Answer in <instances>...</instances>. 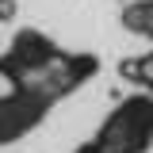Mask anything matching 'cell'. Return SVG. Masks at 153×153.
I'll return each mask as SVG.
<instances>
[{"instance_id": "1", "label": "cell", "mask_w": 153, "mask_h": 153, "mask_svg": "<svg viewBox=\"0 0 153 153\" xmlns=\"http://www.w3.org/2000/svg\"><path fill=\"white\" fill-rule=\"evenodd\" d=\"M153 146V92H130L115 103L73 153H149Z\"/></svg>"}, {"instance_id": "2", "label": "cell", "mask_w": 153, "mask_h": 153, "mask_svg": "<svg viewBox=\"0 0 153 153\" xmlns=\"http://www.w3.org/2000/svg\"><path fill=\"white\" fill-rule=\"evenodd\" d=\"M69 50H61L54 38L38 27H23L12 35V42L0 50V76L8 88H35Z\"/></svg>"}, {"instance_id": "3", "label": "cell", "mask_w": 153, "mask_h": 153, "mask_svg": "<svg viewBox=\"0 0 153 153\" xmlns=\"http://www.w3.org/2000/svg\"><path fill=\"white\" fill-rule=\"evenodd\" d=\"M46 115H50V103L42 96L27 88H8L0 96V146H16L19 138L42 126Z\"/></svg>"}, {"instance_id": "4", "label": "cell", "mask_w": 153, "mask_h": 153, "mask_svg": "<svg viewBox=\"0 0 153 153\" xmlns=\"http://www.w3.org/2000/svg\"><path fill=\"white\" fill-rule=\"evenodd\" d=\"M119 27L142 42H153V0H130L119 12Z\"/></svg>"}, {"instance_id": "5", "label": "cell", "mask_w": 153, "mask_h": 153, "mask_svg": "<svg viewBox=\"0 0 153 153\" xmlns=\"http://www.w3.org/2000/svg\"><path fill=\"white\" fill-rule=\"evenodd\" d=\"M119 76H126L130 84H138L142 92H153V50H146L142 57H130L119 65Z\"/></svg>"}, {"instance_id": "6", "label": "cell", "mask_w": 153, "mask_h": 153, "mask_svg": "<svg viewBox=\"0 0 153 153\" xmlns=\"http://www.w3.org/2000/svg\"><path fill=\"white\" fill-rule=\"evenodd\" d=\"M19 16V0H0V23H12Z\"/></svg>"}]
</instances>
